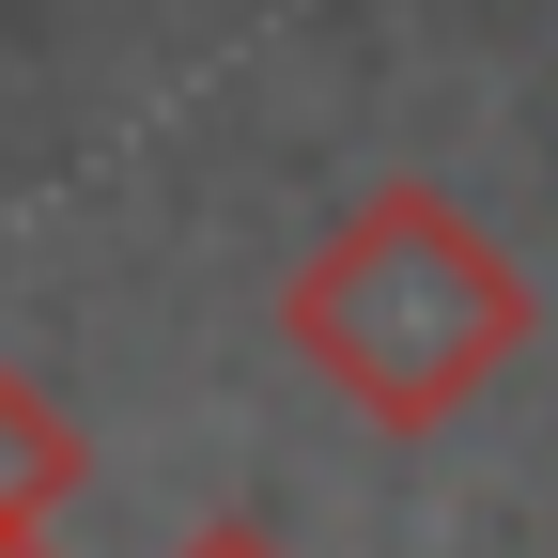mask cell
I'll return each instance as SVG.
<instances>
[{"instance_id":"6da1fadb","label":"cell","mask_w":558,"mask_h":558,"mask_svg":"<svg viewBox=\"0 0 558 558\" xmlns=\"http://www.w3.org/2000/svg\"><path fill=\"white\" fill-rule=\"evenodd\" d=\"M279 341H295V373L341 388L373 435H450V418L543 341V295H527V264L481 233L450 186L403 171V186H357L311 233V264L279 279Z\"/></svg>"},{"instance_id":"277c9868","label":"cell","mask_w":558,"mask_h":558,"mask_svg":"<svg viewBox=\"0 0 558 558\" xmlns=\"http://www.w3.org/2000/svg\"><path fill=\"white\" fill-rule=\"evenodd\" d=\"M0 558H47V543H0Z\"/></svg>"},{"instance_id":"3957f363","label":"cell","mask_w":558,"mask_h":558,"mask_svg":"<svg viewBox=\"0 0 558 558\" xmlns=\"http://www.w3.org/2000/svg\"><path fill=\"white\" fill-rule=\"evenodd\" d=\"M171 558H295V543H279V527H248V512H202Z\"/></svg>"},{"instance_id":"7a4b0ae2","label":"cell","mask_w":558,"mask_h":558,"mask_svg":"<svg viewBox=\"0 0 558 558\" xmlns=\"http://www.w3.org/2000/svg\"><path fill=\"white\" fill-rule=\"evenodd\" d=\"M78 481H94V435L32 373H0V543H47L62 512H78Z\"/></svg>"}]
</instances>
